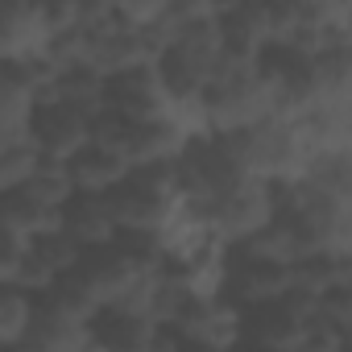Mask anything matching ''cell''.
<instances>
[{"label":"cell","instance_id":"obj_3","mask_svg":"<svg viewBox=\"0 0 352 352\" xmlns=\"http://www.w3.org/2000/svg\"><path fill=\"white\" fill-rule=\"evenodd\" d=\"M183 348H212V352H241L245 348V311L232 298L191 302L183 319L170 327Z\"/></svg>","mask_w":352,"mask_h":352},{"label":"cell","instance_id":"obj_24","mask_svg":"<svg viewBox=\"0 0 352 352\" xmlns=\"http://www.w3.org/2000/svg\"><path fill=\"white\" fill-rule=\"evenodd\" d=\"M0 352H30V348H0Z\"/></svg>","mask_w":352,"mask_h":352},{"label":"cell","instance_id":"obj_19","mask_svg":"<svg viewBox=\"0 0 352 352\" xmlns=\"http://www.w3.org/2000/svg\"><path fill=\"white\" fill-rule=\"evenodd\" d=\"M34 315H38V298L13 286H0V348H25Z\"/></svg>","mask_w":352,"mask_h":352},{"label":"cell","instance_id":"obj_14","mask_svg":"<svg viewBox=\"0 0 352 352\" xmlns=\"http://www.w3.org/2000/svg\"><path fill=\"white\" fill-rule=\"evenodd\" d=\"M42 104H63L87 120H96L104 108H108V83L100 75H91L87 67H75V71H58L42 96Z\"/></svg>","mask_w":352,"mask_h":352},{"label":"cell","instance_id":"obj_1","mask_svg":"<svg viewBox=\"0 0 352 352\" xmlns=\"http://www.w3.org/2000/svg\"><path fill=\"white\" fill-rule=\"evenodd\" d=\"M228 149H232L245 179L270 183L274 191L298 183L311 166V157H315L294 120H265L241 137H228Z\"/></svg>","mask_w":352,"mask_h":352},{"label":"cell","instance_id":"obj_9","mask_svg":"<svg viewBox=\"0 0 352 352\" xmlns=\"http://www.w3.org/2000/svg\"><path fill=\"white\" fill-rule=\"evenodd\" d=\"M42 50H46L42 5L5 0V5H0V67H17V63L42 58Z\"/></svg>","mask_w":352,"mask_h":352},{"label":"cell","instance_id":"obj_18","mask_svg":"<svg viewBox=\"0 0 352 352\" xmlns=\"http://www.w3.org/2000/svg\"><path fill=\"white\" fill-rule=\"evenodd\" d=\"M21 195L34 199V204L46 208V212H63V208L75 199V183H71L67 166H58V162H38V170L30 174V183L21 187Z\"/></svg>","mask_w":352,"mask_h":352},{"label":"cell","instance_id":"obj_2","mask_svg":"<svg viewBox=\"0 0 352 352\" xmlns=\"http://www.w3.org/2000/svg\"><path fill=\"white\" fill-rule=\"evenodd\" d=\"M204 212H208L212 236L228 249H241L245 241H253L261 228H270L278 220V191L270 183L241 179L224 195H216Z\"/></svg>","mask_w":352,"mask_h":352},{"label":"cell","instance_id":"obj_7","mask_svg":"<svg viewBox=\"0 0 352 352\" xmlns=\"http://www.w3.org/2000/svg\"><path fill=\"white\" fill-rule=\"evenodd\" d=\"M286 294H290V265H274V261L232 253L224 298H232L241 311H257V307H270Z\"/></svg>","mask_w":352,"mask_h":352},{"label":"cell","instance_id":"obj_10","mask_svg":"<svg viewBox=\"0 0 352 352\" xmlns=\"http://www.w3.org/2000/svg\"><path fill=\"white\" fill-rule=\"evenodd\" d=\"M42 108V87L25 67H0V133L30 145V124Z\"/></svg>","mask_w":352,"mask_h":352},{"label":"cell","instance_id":"obj_22","mask_svg":"<svg viewBox=\"0 0 352 352\" xmlns=\"http://www.w3.org/2000/svg\"><path fill=\"white\" fill-rule=\"evenodd\" d=\"M294 352H348V331H340L327 319L311 315V323H307V331H302Z\"/></svg>","mask_w":352,"mask_h":352},{"label":"cell","instance_id":"obj_21","mask_svg":"<svg viewBox=\"0 0 352 352\" xmlns=\"http://www.w3.org/2000/svg\"><path fill=\"white\" fill-rule=\"evenodd\" d=\"M34 249H38V257H42V265L63 282V278H71L75 270H79V261H83V249L67 236V232H50V236H42V241H34Z\"/></svg>","mask_w":352,"mask_h":352},{"label":"cell","instance_id":"obj_15","mask_svg":"<svg viewBox=\"0 0 352 352\" xmlns=\"http://www.w3.org/2000/svg\"><path fill=\"white\" fill-rule=\"evenodd\" d=\"M340 286H352V257H336V253H311V257H298L290 265V290L319 302L327 290H340Z\"/></svg>","mask_w":352,"mask_h":352},{"label":"cell","instance_id":"obj_20","mask_svg":"<svg viewBox=\"0 0 352 352\" xmlns=\"http://www.w3.org/2000/svg\"><path fill=\"white\" fill-rule=\"evenodd\" d=\"M302 183H311L323 195L352 199V153H319V157H311Z\"/></svg>","mask_w":352,"mask_h":352},{"label":"cell","instance_id":"obj_4","mask_svg":"<svg viewBox=\"0 0 352 352\" xmlns=\"http://www.w3.org/2000/svg\"><path fill=\"white\" fill-rule=\"evenodd\" d=\"M311 315H315V302L294 290L270 307L245 311V348L249 352H294Z\"/></svg>","mask_w":352,"mask_h":352},{"label":"cell","instance_id":"obj_6","mask_svg":"<svg viewBox=\"0 0 352 352\" xmlns=\"http://www.w3.org/2000/svg\"><path fill=\"white\" fill-rule=\"evenodd\" d=\"M108 108L116 116H124L129 124H149V120H166V108H170V87L157 71V63L133 71V75H120L108 83Z\"/></svg>","mask_w":352,"mask_h":352},{"label":"cell","instance_id":"obj_12","mask_svg":"<svg viewBox=\"0 0 352 352\" xmlns=\"http://www.w3.org/2000/svg\"><path fill=\"white\" fill-rule=\"evenodd\" d=\"M187 137L174 129L170 120H149V124H133L129 137V166L133 170H153V166H179V157L187 153Z\"/></svg>","mask_w":352,"mask_h":352},{"label":"cell","instance_id":"obj_16","mask_svg":"<svg viewBox=\"0 0 352 352\" xmlns=\"http://www.w3.org/2000/svg\"><path fill=\"white\" fill-rule=\"evenodd\" d=\"M294 124L315 157L319 153H352V108H311Z\"/></svg>","mask_w":352,"mask_h":352},{"label":"cell","instance_id":"obj_17","mask_svg":"<svg viewBox=\"0 0 352 352\" xmlns=\"http://www.w3.org/2000/svg\"><path fill=\"white\" fill-rule=\"evenodd\" d=\"M315 108H352V50L315 54Z\"/></svg>","mask_w":352,"mask_h":352},{"label":"cell","instance_id":"obj_13","mask_svg":"<svg viewBox=\"0 0 352 352\" xmlns=\"http://www.w3.org/2000/svg\"><path fill=\"white\" fill-rule=\"evenodd\" d=\"M67 174H71V183H75V195H91V199H108L129 174H133V166L120 157V153H108V149H100V145H87L71 166H67Z\"/></svg>","mask_w":352,"mask_h":352},{"label":"cell","instance_id":"obj_23","mask_svg":"<svg viewBox=\"0 0 352 352\" xmlns=\"http://www.w3.org/2000/svg\"><path fill=\"white\" fill-rule=\"evenodd\" d=\"M9 149H17V141H13V137H5V133H0V157H5Z\"/></svg>","mask_w":352,"mask_h":352},{"label":"cell","instance_id":"obj_5","mask_svg":"<svg viewBox=\"0 0 352 352\" xmlns=\"http://www.w3.org/2000/svg\"><path fill=\"white\" fill-rule=\"evenodd\" d=\"M30 145L42 162L71 166L87 145H91V120L63 108V104H42L34 124H30Z\"/></svg>","mask_w":352,"mask_h":352},{"label":"cell","instance_id":"obj_11","mask_svg":"<svg viewBox=\"0 0 352 352\" xmlns=\"http://www.w3.org/2000/svg\"><path fill=\"white\" fill-rule=\"evenodd\" d=\"M63 232L83 253H96V249H108V245L120 241V224L112 216V204L108 199H91V195H75L63 208Z\"/></svg>","mask_w":352,"mask_h":352},{"label":"cell","instance_id":"obj_8","mask_svg":"<svg viewBox=\"0 0 352 352\" xmlns=\"http://www.w3.org/2000/svg\"><path fill=\"white\" fill-rule=\"evenodd\" d=\"M91 340H96V319H83L58 298H42L25 348L30 352H83Z\"/></svg>","mask_w":352,"mask_h":352}]
</instances>
